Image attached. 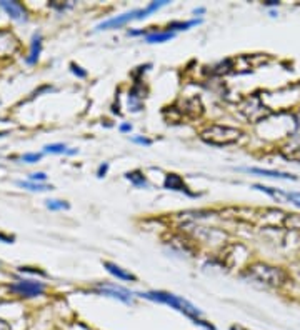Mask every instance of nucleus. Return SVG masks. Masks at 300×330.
I'll return each instance as SVG.
<instances>
[{
    "label": "nucleus",
    "mask_w": 300,
    "mask_h": 330,
    "mask_svg": "<svg viewBox=\"0 0 300 330\" xmlns=\"http://www.w3.org/2000/svg\"><path fill=\"white\" fill-rule=\"evenodd\" d=\"M140 297H144L147 300H152V302H158V303H165V305H169L172 309H175L177 312L183 314L185 317H189V319H192L194 323H200V325L207 327V330H215L212 325H209L205 323L200 315L202 312L199 309H197L194 303H190L189 300H185L183 297H178V295H174V294H169V292H162V290H154V292H142V294H139Z\"/></svg>",
    "instance_id": "obj_1"
},
{
    "label": "nucleus",
    "mask_w": 300,
    "mask_h": 330,
    "mask_svg": "<svg viewBox=\"0 0 300 330\" xmlns=\"http://www.w3.org/2000/svg\"><path fill=\"white\" fill-rule=\"evenodd\" d=\"M242 132L227 125H210L202 132L200 137L203 142L210 145H228L239 140Z\"/></svg>",
    "instance_id": "obj_2"
},
{
    "label": "nucleus",
    "mask_w": 300,
    "mask_h": 330,
    "mask_svg": "<svg viewBox=\"0 0 300 330\" xmlns=\"http://www.w3.org/2000/svg\"><path fill=\"white\" fill-rule=\"evenodd\" d=\"M248 275L265 285H280L285 278L284 272L280 269L270 267V265H262V264H257L248 269Z\"/></svg>",
    "instance_id": "obj_3"
},
{
    "label": "nucleus",
    "mask_w": 300,
    "mask_h": 330,
    "mask_svg": "<svg viewBox=\"0 0 300 330\" xmlns=\"http://www.w3.org/2000/svg\"><path fill=\"white\" fill-rule=\"evenodd\" d=\"M10 290L20 297H37L43 294L45 285L39 280H30V278H27V280H17L15 284H12Z\"/></svg>",
    "instance_id": "obj_4"
},
{
    "label": "nucleus",
    "mask_w": 300,
    "mask_h": 330,
    "mask_svg": "<svg viewBox=\"0 0 300 330\" xmlns=\"http://www.w3.org/2000/svg\"><path fill=\"white\" fill-rule=\"evenodd\" d=\"M139 14H140V10H132V12H125V14H122V15L113 17V18H108V20L97 25V30L119 29V27H122V25L129 23L130 20H133V18H139Z\"/></svg>",
    "instance_id": "obj_5"
},
{
    "label": "nucleus",
    "mask_w": 300,
    "mask_h": 330,
    "mask_svg": "<svg viewBox=\"0 0 300 330\" xmlns=\"http://www.w3.org/2000/svg\"><path fill=\"white\" fill-rule=\"evenodd\" d=\"M97 292L102 295L112 297V299L122 300L125 303H132V294L129 290H125L122 287H116V285H99Z\"/></svg>",
    "instance_id": "obj_6"
},
{
    "label": "nucleus",
    "mask_w": 300,
    "mask_h": 330,
    "mask_svg": "<svg viewBox=\"0 0 300 330\" xmlns=\"http://www.w3.org/2000/svg\"><path fill=\"white\" fill-rule=\"evenodd\" d=\"M18 49V40L9 30H0V55H12Z\"/></svg>",
    "instance_id": "obj_7"
},
{
    "label": "nucleus",
    "mask_w": 300,
    "mask_h": 330,
    "mask_svg": "<svg viewBox=\"0 0 300 330\" xmlns=\"http://www.w3.org/2000/svg\"><path fill=\"white\" fill-rule=\"evenodd\" d=\"M0 7L7 12L9 17L14 18V20H18V22H25V20H27V12H25V9L22 7V4L2 0V2H0Z\"/></svg>",
    "instance_id": "obj_8"
},
{
    "label": "nucleus",
    "mask_w": 300,
    "mask_h": 330,
    "mask_svg": "<svg viewBox=\"0 0 300 330\" xmlns=\"http://www.w3.org/2000/svg\"><path fill=\"white\" fill-rule=\"evenodd\" d=\"M248 174H255V175H262V177H270V179H285V180H297L295 175L287 174V172H279V170H267V169H255V167H248V169H242Z\"/></svg>",
    "instance_id": "obj_9"
},
{
    "label": "nucleus",
    "mask_w": 300,
    "mask_h": 330,
    "mask_svg": "<svg viewBox=\"0 0 300 330\" xmlns=\"http://www.w3.org/2000/svg\"><path fill=\"white\" fill-rule=\"evenodd\" d=\"M164 187L169 188V190H175V192H185V194L192 195L189 192V187L183 183V179L180 175H177V174H169L167 177H165Z\"/></svg>",
    "instance_id": "obj_10"
},
{
    "label": "nucleus",
    "mask_w": 300,
    "mask_h": 330,
    "mask_svg": "<svg viewBox=\"0 0 300 330\" xmlns=\"http://www.w3.org/2000/svg\"><path fill=\"white\" fill-rule=\"evenodd\" d=\"M40 52H42V37H40V34H35L34 37H32L30 52H29V55H27V59H25V62H27L29 65H32V63H35L37 60H39Z\"/></svg>",
    "instance_id": "obj_11"
},
{
    "label": "nucleus",
    "mask_w": 300,
    "mask_h": 330,
    "mask_svg": "<svg viewBox=\"0 0 300 330\" xmlns=\"http://www.w3.org/2000/svg\"><path fill=\"white\" fill-rule=\"evenodd\" d=\"M104 267L110 272V274L113 275V277H117V278H120V280H137L135 278V275L133 274H130V272H127V270H124L122 267H119L117 264H112V262H104Z\"/></svg>",
    "instance_id": "obj_12"
},
{
    "label": "nucleus",
    "mask_w": 300,
    "mask_h": 330,
    "mask_svg": "<svg viewBox=\"0 0 300 330\" xmlns=\"http://www.w3.org/2000/svg\"><path fill=\"white\" fill-rule=\"evenodd\" d=\"M170 39H174V32H152V34L145 35V42L149 43H162L167 42Z\"/></svg>",
    "instance_id": "obj_13"
},
{
    "label": "nucleus",
    "mask_w": 300,
    "mask_h": 330,
    "mask_svg": "<svg viewBox=\"0 0 300 330\" xmlns=\"http://www.w3.org/2000/svg\"><path fill=\"white\" fill-rule=\"evenodd\" d=\"M253 188L255 190H260V192H264V194L270 195V197H273V199L279 200V202L287 200V192H282V190H277V188H272V187H265V185H259V183H255Z\"/></svg>",
    "instance_id": "obj_14"
},
{
    "label": "nucleus",
    "mask_w": 300,
    "mask_h": 330,
    "mask_svg": "<svg viewBox=\"0 0 300 330\" xmlns=\"http://www.w3.org/2000/svg\"><path fill=\"white\" fill-rule=\"evenodd\" d=\"M125 179L130 180L135 187H149V182H147L145 175L140 172V170H132V172H127Z\"/></svg>",
    "instance_id": "obj_15"
},
{
    "label": "nucleus",
    "mask_w": 300,
    "mask_h": 330,
    "mask_svg": "<svg viewBox=\"0 0 300 330\" xmlns=\"http://www.w3.org/2000/svg\"><path fill=\"white\" fill-rule=\"evenodd\" d=\"M284 227L289 230L300 232V214H287L284 219Z\"/></svg>",
    "instance_id": "obj_16"
},
{
    "label": "nucleus",
    "mask_w": 300,
    "mask_h": 330,
    "mask_svg": "<svg viewBox=\"0 0 300 330\" xmlns=\"http://www.w3.org/2000/svg\"><path fill=\"white\" fill-rule=\"evenodd\" d=\"M18 187H24L27 190H32V192H45V190H52V185H43V183H37V182H24V180H18L17 182Z\"/></svg>",
    "instance_id": "obj_17"
},
{
    "label": "nucleus",
    "mask_w": 300,
    "mask_h": 330,
    "mask_svg": "<svg viewBox=\"0 0 300 330\" xmlns=\"http://www.w3.org/2000/svg\"><path fill=\"white\" fill-rule=\"evenodd\" d=\"M167 4H169L167 0H160V2H152V4H149L145 9L140 10V14H139V20H140V18H145L149 14H152V12L158 10V9L164 7V5H167Z\"/></svg>",
    "instance_id": "obj_18"
},
{
    "label": "nucleus",
    "mask_w": 300,
    "mask_h": 330,
    "mask_svg": "<svg viewBox=\"0 0 300 330\" xmlns=\"http://www.w3.org/2000/svg\"><path fill=\"white\" fill-rule=\"evenodd\" d=\"M200 20H189V22H172L169 23V29H174V30H187L194 25H199Z\"/></svg>",
    "instance_id": "obj_19"
},
{
    "label": "nucleus",
    "mask_w": 300,
    "mask_h": 330,
    "mask_svg": "<svg viewBox=\"0 0 300 330\" xmlns=\"http://www.w3.org/2000/svg\"><path fill=\"white\" fill-rule=\"evenodd\" d=\"M45 205L50 210H65V208H68V204L65 200H47Z\"/></svg>",
    "instance_id": "obj_20"
},
{
    "label": "nucleus",
    "mask_w": 300,
    "mask_h": 330,
    "mask_svg": "<svg viewBox=\"0 0 300 330\" xmlns=\"http://www.w3.org/2000/svg\"><path fill=\"white\" fill-rule=\"evenodd\" d=\"M47 154H67V147L63 144H50L45 145Z\"/></svg>",
    "instance_id": "obj_21"
},
{
    "label": "nucleus",
    "mask_w": 300,
    "mask_h": 330,
    "mask_svg": "<svg viewBox=\"0 0 300 330\" xmlns=\"http://www.w3.org/2000/svg\"><path fill=\"white\" fill-rule=\"evenodd\" d=\"M70 70H72V74L74 75H77V77H80V79H85L87 77V72L82 68L80 65H77V63H70Z\"/></svg>",
    "instance_id": "obj_22"
},
{
    "label": "nucleus",
    "mask_w": 300,
    "mask_h": 330,
    "mask_svg": "<svg viewBox=\"0 0 300 330\" xmlns=\"http://www.w3.org/2000/svg\"><path fill=\"white\" fill-rule=\"evenodd\" d=\"M42 158V154H25L22 155V162L25 163H35Z\"/></svg>",
    "instance_id": "obj_23"
},
{
    "label": "nucleus",
    "mask_w": 300,
    "mask_h": 330,
    "mask_svg": "<svg viewBox=\"0 0 300 330\" xmlns=\"http://www.w3.org/2000/svg\"><path fill=\"white\" fill-rule=\"evenodd\" d=\"M284 157H285V158H290V160H297V162H300V147L292 149L290 152H285Z\"/></svg>",
    "instance_id": "obj_24"
},
{
    "label": "nucleus",
    "mask_w": 300,
    "mask_h": 330,
    "mask_svg": "<svg viewBox=\"0 0 300 330\" xmlns=\"http://www.w3.org/2000/svg\"><path fill=\"white\" fill-rule=\"evenodd\" d=\"M287 200H289L290 204L300 207V192H290V194H287Z\"/></svg>",
    "instance_id": "obj_25"
},
{
    "label": "nucleus",
    "mask_w": 300,
    "mask_h": 330,
    "mask_svg": "<svg viewBox=\"0 0 300 330\" xmlns=\"http://www.w3.org/2000/svg\"><path fill=\"white\" fill-rule=\"evenodd\" d=\"M29 179H30V182H37V183H39V182H43V180H45V179H47V175L43 174V172H34V174H30V175H29Z\"/></svg>",
    "instance_id": "obj_26"
},
{
    "label": "nucleus",
    "mask_w": 300,
    "mask_h": 330,
    "mask_svg": "<svg viewBox=\"0 0 300 330\" xmlns=\"http://www.w3.org/2000/svg\"><path fill=\"white\" fill-rule=\"evenodd\" d=\"M107 170H108V163H102L100 167H99V172H97V177H105V174H107Z\"/></svg>",
    "instance_id": "obj_27"
},
{
    "label": "nucleus",
    "mask_w": 300,
    "mask_h": 330,
    "mask_svg": "<svg viewBox=\"0 0 300 330\" xmlns=\"http://www.w3.org/2000/svg\"><path fill=\"white\" fill-rule=\"evenodd\" d=\"M133 142L142 144V145H150L152 144V140H149V138H145V137H135V138H133Z\"/></svg>",
    "instance_id": "obj_28"
},
{
    "label": "nucleus",
    "mask_w": 300,
    "mask_h": 330,
    "mask_svg": "<svg viewBox=\"0 0 300 330\" xmlns=\"http://www.w3.org/2000/svg\"><path fill=\"white\" fill-rule=\"evenodd\" d=\"M0 242H4V244H12V242H14V239L4 235V233H0Z\"/></svg>",
    "instance_id": "obj_29"
},
{
    "label": "nucleus",
    "mask_w": 300,
    "mask_h": 330,
    "mask_svg": "<svg viewBox=\"0 0 300 330\" xmlns=\"http://www.w3.org/2000/svg\"><path fill=\"white\" fill-rule=\"evenodd\" d=\"M120 130H122V132H130L132 130V125H129V124L120 125Z\"/></svg>",
    "instance_id": "obj_30"
},
{
    "label": "nucleus",
    "mask_w": 300,
    "mask_h": 330,
    "mask_svg": "<svg viewBox=\"0 0 300 330\" xmlns=\"http://www.w3.org/2000/svg\"><path fill=\"white\" fill-rule=\"evenodd\" d=\"M0 330H10V327L4 320H0Z\"/></svg>",
    "instance_id": "obj_31"
},
{
    "label": "nucleus",
    "mask_w": 300,
    "mask_h": 330,
    "mask_svg": "<svg viewBox=\"0 0 300 330\" xmlns=\"http://www.w3.org/2000/svg\"><path fill=\"white\" fill-rule=\"evenodd\" d=\"M265 5H269V7H275V5H279L277 0H269V2H265Z\"/></svg>",
    "instance_id": "obj_32"
},
{
    "label": "nucleus",
    "mask_w": 300,
    "mask_h": 330,
    "mask_svg": "<svg viewBox=\"0 0 300 330\" xmlns=\"http://www.w3.org/2000/svg\"><path fill=\"white\" fill-rule=\"evenodd\" d=\"M194 14H203V9H195Z\"/></svg>",
    "instance_id": "obj_33"
},
{
    "label": "nucleus",
    "mask_w": 300,
    "mask_h": 330,
    "mask_svg": "<svg viewBox=\"0 0 300 330\" xmlns=\"http://www.w3.org/2000/svg\"><path fill=\"white\" fill-rule=\"evenodd\" d=\"M230 330H244V328H242V327H232Z\"/></svg>",
    "instance_id": "obj_34"
}]
</instances>
